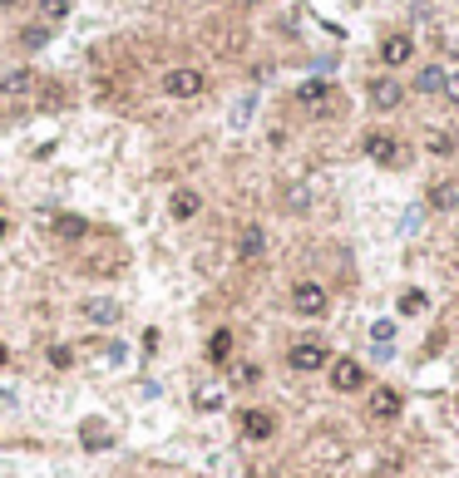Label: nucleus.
<instances>
[{"instance_id": "f257e3e1", "label": "nucleus", "mask_w": 459, "mask_h": 478, "mask_svg": "<svg viewBox=\"0 0 459 478\" xmlns=\"http://www.w3.org/2000/svg\"><path fill=\"white\" fill-rule=\"evenodd\" d=\"M70 262H74V272H79V277L109 282V277H123V272H128V247L118 242L114 232H89L84 242H74Z\"/></svg>"}, {"instance_id": "f03ea898", "label": "nucleus", "mask_w": 459, "mask_h": 478, "mask_svg": "<svg viewBox=\"0 0 459 478\" xmlns=\"http://www.w3.org/2000/svg\"><path fill=\"white\" fill-rule=\"evenodd\" d=\"M297 104H302V113H311V118H336V113H345V94L336 84H326V79H306V84L297 89Z\"/></svg>"}, {"instance_id": "7ed1b4c3", "label": "nucleus", "mask_w": 459, "mask_h": 478, "mask_svg": "<svg viewBox=\"0 0 459 478\" xmlns=\"http://www.w3.org/2000/svg\"><path fill=\"white\" fill-rule=\"evenodd\" d=\"M360 148H365V158L380 163V168H405V163H410V148H405L395 133H385V128H370Z\"/></svg>"}, {"instance_id": "20e7f679", "label": "nucleus", "mask_w": 459, "mask_h": 478, "mask_svg": "<svg viewBox=\"0 0 459 478\" xmlns=\"http://www.w3.org/2000/svg\"><path fill=\"white\" fill-rule=\"evenodd\" d=\"M158 89H163L168 99H198L203 89H208V74L193 70V65H173V70L158 74Z\"/></svg>"}, {"instance_id": "39448f33", "label": "nucleus", "mask_w": 459, "mask_h": 478, "mask_svg": "<svg viewBox=\"0 0 459 478\" xmlns=\"http://www.w3.org/2000/svg\"><path fill=\"white\" fill-rule=\"evenodd\" d=\"M35 94H40V74H35V70H10V74H0V104H5V109L35 104Z\"/></svg>"}, {"instance_id": "423d86ee", "label": "nucleus", "mask_w": 459, "mask_h": 478, "mask_svg": "<svg viewBox=\"0 0 459 478\" xmlns=\"http://www.w3.org/2000/svg\"><path fill=\"white\" fill-rule=\"evenodd\" d=\"M292 311L306 316V321H321L331 311V291L321 287V282H297L292 287Z\"/></svg>"}, {"instance_id": "0eeeda50", "label": "nucleus", "mask_w": 459, "mask_h": 478, "mask_svg": "<svg viewBox=\"0 0 459 478\" xmlns=\"http://www.w3.org/2000/svg\"><path fill=\"white\" fill-rule=\"evenodd\" d=\"M287 365H292V370H302V375H311V370L331 365V350H326V340L306 335V340H297V345L287 350Z\"/></svg>"}, {"instance_id": "6e6552de", "label": "nucleus", "mask_w": 459, "mask_h": 478, "mask_svg": "<svg viewBox=\"0 0 459 478\" xmlns=\"http://www.w3.org/2000/svg\"><path fill=\"white\" fill-rule=\"evenodd\" d=\"M232 252H237V262H242V267H257V262L267 257V232H262L257 222L237 227V242H232Z\"/></svg>"}, {"instance_id": "1a4fd4ad", "label": "nucleus", "mask_w": 459, "mask_h": 478, "mask_svg": "<svg viewBox=\"0 0 459 478\" xmlns=\"http://www.w3.org/2000/svg\"><path fill=\"white\" fill-rule=\"evenodd\" d=\"M400 409H405V399H400V389H390V384L370 389V399H365V414H370L375 424H395Z\"/></svg>"}, {"instance_id": "9d476101", "label": "nucleus", "mask_w": 459, "mask_h": 478, "mask_svg": "<svg viewBox=\"0 0 459 478\" xmlns=\"http://www.w3.org/2000/svg\"><path fill=\"white\" fill-rule=\"evenodd\" d=\"M208 45H213L223 60H237V55L247 50V30H242V25H223V20H213V25H208Z\"/></svg>"}, {"instance_id": "9b49d317", "label": "nucleus", "mask_w": 459, "mask_h": 478, "mask_svg": "<svg viewBox=\"0 0 459 478\" xmlns=\"http://www.w3.org/2000/svg\"><path fill=\"white\" fill-rule=\"evenodd\" d=\"M326 370H331V389H336V394H355V389H365V370H360V360H350V355L331 360Z\"/></svg>"}, {"instance_id": "f8f14e48", "label": "nucleus", "mask_w": 459, "mask_h": 478, "mask_svg": "<svg viewBox=\"0 0 459 478\" xmlns=\"http://www.w3.org/2000/svg\"><path fill=\"white\" fill-rule=\"evenodd\" d=\"M237 429H242V439H252V444H257V439H272V434H277V414H272V409H242V414H237Z\"/></svg>"}, {"instance_id": "ddd939ff", "label": "nucleus", "mask_w": 459, "mask_h": 478, "mask_svg": "<svg viewBox=\"0 0 459 478\" xmlns=\"http://www.w3.org/2000/svg\"><path fill=\"white\" fill-rule=\"evenodd\" d=\"M365 94H370V104H375L380 113H390V109H400V104H405V89H400V79H390V74H375V79L365 84Z\"/></svg>"}, {"instance_id": "4468645a", "label": "nucleus", "mask_w": 459, "mask_h": 478, "mask_svg": "<svg viewBox=\"0 0 459 478\" xmlns=\"http://www.w3.org/2000/svg\"><path fill=\"white\" fill-rule=\"evenodd\" d=\"M415 60V35H385L380 40V65H390V70H400V65H410Z\"/></svg>"}, {"instance_id": "2eb2a0df", "label": "nucleus", "mask_w": 459, "mask_h": 478, "mask_svg": "<svg viewBox=\"0 0 459 478\" xmlns=\"http://www.w3.org/2000/svg\"><path fill=\"white\" fill-rule=\"evenodd\" d=\"M79 316H84L89 326H118L123 306H118V301H109V296H89V301L79 306Z\"/></svg>"}, {"instance_id": "dca6fc26", "label": "nucleus", "mask_w": 459, "mask_h": 478, "mask_svg": "<svg viewBox=\"0 0 459 478\" xmlns=\"http://www.w3.org/2000/svg\"><path fill=\"white\" fill-rule=\"evenodd\" d=\"M420 148H425V153H435V158H455V153H459V138L450 133V128H435V123H430V128H420Z\"/></svg>"}, {"instance_id": "f3484780", "label": "nucleus", "mask_w": 459, "mask_h": 478, "mask_svg": "<svg viewBox=\"0 0 459 478\" xmlns=\"http://www.w3.org/2000/svg\"><path fill=\"white\" fill-rule=\"evenodd\" d=\"M306 454H311V459H321V464H341V459H345V439H341V434H326V429H321V434H311Z\"/></svg>"}, {"instance_id": "a211bd4d", "label": "nucleus", "mask_w": 459, "mask_h": 478, "mask_svg": "<svg viewBox=\"0 0 459 478\" xmlns=\"http://www.w3.org/2000/svg\"><path fill=\"white\" fill-rule=\"evenodd\" d=\"M425 202H430L435 212H455L459 207V178H435L430 192H425Z\"/></svg>"}, {"instance_id": "6ab92c4d", "label": "nucleus", "mask_w": 459, "mask_h": 478, "mask_svg": "<svg viewBox=\"0 0 459 478\" xmlns=\"http://www.w3.org/2000/svg\"><path fill=\"white\" fill-rule=\"evenodd\" d=\"M168 212H173V222H193V217L203 212V192H193V188H178L173 197H168Z\"/></svg>"}, {"instance_id": "aec40b11", "label": "nucleus", "mask_w": 459, "mask_h": 478, "mask_svg": "<svg viewBox=\"0 0 459 478\" xmlns=\"http://www.w3.org/2000/svg\"><path fill=\"white\" fill-rule=\"evenodd\" d=\"M89 232H94V227H89L84 217H70V212H65V217H55V237H60V242H70V247H74V242H84Z\"/></svg>"}, {"instance_id": "412c9836", "label": "nucleus", "mask_w": 459, "mask_h": 478, "mask_svg": "<svg viewBox=\"0 0 459 478\" xmlns=\"http://www.w3.org/2000/svg\"><path fill=\"white\" fill-rule=\"evenodd\" d=\"M232 345H237V340H232L228 326L213 330V335H208V360H213V365H232Z\"/></svg>"}, {"instance_id": "4be33fe9", "label": "nucleus", "mask_w": 459, "mask_h": 478, "mask_svg": "<svg viewBox=\"0 0 459 478\" xmlns=\"http://www.w3.org/2000/svg\"><path fill=\"white\" fill-rule=\"evenodd\" d=\"M282 207H287V212H306V207H311L306 183H287V188H282Z\"/></svg>"}, {"instance_id": "5701e85b", "label": "nucleus", "mask_w": 459, "mask_h": 478, "mask_svg": "<svg viewBox=\"0 0 459 478\" xmlns=\"http://www.w3.org/2000/svg\"><path fill=\"white\" fill-rule=\"evenodd\" d=\"M415 89H420V94H440V89H445V70H440V65H425V70L415 74Z\"/></svg>"}, {"instance_id": "b1692460", "label": "nucleus", "mask_w": 459, "mask_h": 478, "mask_svg": "<svg viewBox=\"0 0 459 478\" xmlns=\"http://www.w3.org/2000/svg\"><path fill=\"white\" fill-rule=\"evenodd\" d=\"M395 311H400V316H420V311H430V296H425V291H400V301H395Z\"/></svg>"}, {"instance_id": "393cba45", "label": "nucleus", "mask_w": 459, "mask_h": 478, "mask_svg": "<svg viewBox=\"0 0 459 478\" xmlns=\"http://www.w3.org/2000/svg\"><path fill=\"white\" fill-rule=\"evenodd\" d=\"M35 10H40V25H60L70 15V0H35Z\"/></svg>"}, {"instance_id": "a878e982", "label": "nucleus", "mask_w": 459, "mask_h": 478, "mask_svg": "<svg viewBox=\"0 0 459 478\" xmlns=\"http://www.w3.org/2000/svg\"><path fill=\"white\" fill-rule=\"evenodd\" d=\"M65 84H45V79H40V94H35V104H40V109H60V104H65Z\"/></svg>"}, {"instance_id": "bb28decb", "label": "nucleus", "mask_w": 459, "mask_h": 478, "mask_svg": "<svg viewBox=\"0 0 459 478\" xmlns=\"http://www.w3.org/2000/svg\"><path fill=\"white\" fill-rule=\"evenodd\" d=\"M45 40H50V25H25V30H20V45H25V50H40Z\"/></svg>"}, {"instance_id": "cd10ccee", "label": "nucleus", "mask_w": 459, "mask_h": 478, "mask_svg": "<svg viewBox=\"0 0 459 478\" xmlns=\"http://www.w3.org/2000/svg\"><path fill=\"white\" fill-rule=\"evenodd\" d=\"M79 439H84V444H89V449H104V444H109V429H104V424H99V419H89V424H84V434H79Z\"/></svg>"}, {"instance_id": "c85d7f7f", "label": "nucleus", "mask_w": 459, "mask_h": 478, "mask_svg": "<svg viewBox=\"0 0 459 478\" xmlns=\"http://www.w3.org/2000/svg\"><path fill=\"white\" fill-rule=\"evenodd\" d=\"M262 380V370H257V365H247V360H237V365H232V384H257Z\"/></svg>"}, {"instance_id": "c756f323", "label": "nucleus", "mask_w": 459, "mask_h": 478, "mask_svg": "<svg viewBox=\"0 0 459 478\" xmlns=\"http://www.w3.org/2000/svg\"><path fill=\"white\" fill-rule=\"evenodd\" d=\"M50 365H55V370H70V365H74V345H50Z\"/></svg>"}, {"instance_id": "7c9ffc66", "label": "nucleus", "mask_w": 459, "mask_h": 478, "mask_svg": "<svg viewBox=\"0 0 459 478\" xmlns=\"http://www.w3.org/2000/svg\"><path fill=\"white\" fill-rule=\"evenodd\" d=\"M390 335H395L390 321H375V326H370V340H375V345H390Z\"/></svg>"}, {"instance_id": "2f4dec72", "label": "nucleus", "mask_w": 459, "mask_h": 478, "mask_svg": "<svg viewBox=\"0 0 459 478\" xmlns=\"http://www.w3.org/2000/svg\"><path fill=\"white\" fill-rule=\"evenodd\" d=\"M440 94L450 99V104H459V74H445V89H440Z\"/></svg>"}, {"instance_id": "473e14b6", "label": "nucleus", "mask_w": 459, "mask_h": 478, "mask_svg": "<svg viewBox=\"0 0 459 478\" xmlns=\"http://www.w3.org/2000/svg\"><path fill=\"white\" fill-rule=\"evenodd\" d=\"M5 237H10V217L0 212V247H5Z\"/></svg>"}, {"instance_id": "72a5a7b5", "label": "nucleus", "mask_w": 459, "mask_h": 478, "mask_svg": "<svg viewBox=\"0 0 459 478\" xmlns=\"http://www.w3.org/2000/svg\"><path fill=\"white\" fill-rule=\"evenodd\" d=\"M15 5H20V0H0V10H15Z\"/></svg>"}, {"instance_id": "f704fd0d", "label": "nucleus", "mask_w": 459, "mask_h": 478, "mask_svg": "<svg viewBox=\"0 0 459 478\" xmlns=\"http://www.w3.org/2000/svg\"><path fill=\"white\" fill-rule=\"evenodd\" d=\"M232 5H242V10H247V5H262V0H232Z\"/></svg>"}, {"instance_id": "c9c22d12", "label": "nucleus", "mask_w": 459, "mask_h": 478, "mask_svg": "<svg viewBox=\"0 0 459 478\" xmlns=\"http://www.w3.org/2000/svg\"><path fill=\"white\" fill-rule=\"evenodd\" d=\"M5 360H10V350H5V345H0V365H5Z\"/></svg>"}]
</instances>
